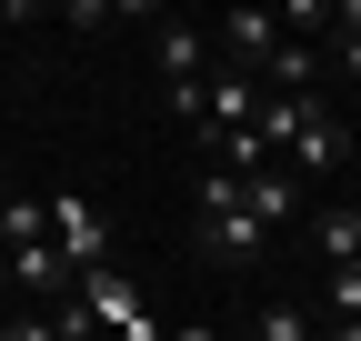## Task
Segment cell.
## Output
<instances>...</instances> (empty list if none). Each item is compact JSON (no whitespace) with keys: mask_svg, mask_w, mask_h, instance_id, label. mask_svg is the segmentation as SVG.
I'll list each match as a JSON object with an SVG mask.
<instances>
[{"mask_svg":"<svg viewBox=\"0 0 361 341\" xmlns=\"http://www.w3.org/2000/svg\"><path fill=\"white\" fill-rule=\"evenodd\" d=\"M151 61H161V91H201L211 80V40L191 20H151Z\"/></svg>","mask_w":361,"mask_h":341,"instance_id":"277c9868","label":"cell"},{"mask_svg":"<svg viewBox=\"0 0 361 341\" xmlns=\"http://www.w3.org/2000/svg\"><path fill=\"white\" fill-rule=\"evenodd\" d=\"M311 321H361V261L322 281V302H311Z\"/></svg>","mask_w":361,"mask_h":341,"instance_id":"7c38bea8","label":"cell"},{"mask_svg":"<svg viewBox=\"0 0 361 341\" xmlns=\"http://www.w3.org/2000/svg\"><path fill=\"white\" fill-rule=\"evenodd\" d=\"M261 80H271L281 101H311V80H322V40H281V51L261 61Z\"/></svg>","mask_w":361,"mask_h":341,"instance_id":"52a82bcc","label":"cell"},{"mask_svg":"<svg viewBox=\"0 0 361 341\" xmlns=\"http://www.w3.org/2000/svg\"><path fill=\"white\" fill-rule=\"evenodd\" d=\"M251 341H322V321H311L301 302H261L251 311Z\"/></svg>","mask_w":361,"mask_h":341,"instance_id":"8fae6325","label":"cell"},{"mask_svg":"<svg viewBox=\"0 0 361 341\" xmlns=\"http://www.w3.org/2000/svg\"><path fill=\"white\" fill-rule=\"evenodd\" d=\"M0 271H11V281L30 291V302H61V291H80V281H71V261H61L51 241H20V251H0Z\"/></svg>","mask_w":361,"mask_h":341,"instance_id":"8992f818","label":"cell"},{"mask_svg":"<svg viewBox=\"0 0 361 341\" xmlns=\"http://www.w3.org/2000/svg\"><path fill=\"white\" fill-rule=\"evenodd\" d=\"M0 341H61V321H51V311H11V321H0Z\"/></svg>","mask_w":361,"mask_h":341,"instance_id":"5bb4252c","label":"cell"},{"mask_svg":"<svg viewBox=\"0 0 361 341\" xmlns=\"http://www.w3.org/2000/svg\"><path fill=\"white\" fill-rule=\"evenodd\" d=\"M322 341H361V321H322Z\"/></svg>","mask_w":361,"mask_h":341,"instance_id":"9a60e30c","label":"cell"},{"mask_svg":"<svg viewBox=\"0 0 361 341\" xmlns=\"http://www.w3.org/2000/svg\"><path fill=\"white\" fill-rule=\"evenodd\" d=\"M191 201H201V211H191V241L211 251V261H241V271H251V261H271V231L241 211V181H221V170H211Z\"/></svg>","mask_w":361,"mask_h":341,"instance_id":"6da1fadb","label":"cell"},{"mask_svg":"<svg viewBox=\"0 0 361 341\" xmlns=\"http://www.w3.org/2000/svg\"><path fill=\"white\" fill-rule=\"evenodd\" d=\"M311 251H322V271H351V261H361V211L331 201L322 221H311Z\"/></svg>","mask_w":361,"mask_h":341,"instance_id":"9c48e42d","label":"cell"},{"mask_svg":"<svg viewBox=\"0 0 361 341\" xmlns=\"http://www.w3.org/2000/svg\"><path fill=\"white\" fill-rule=\"evenodd\" d=\"M20 241H51V201H30V191L0 201V251H20Z\"/></svg>","mask_w":361,"mask_h":341,"instance_id":"30bf717a","label":"cell"},{"mask_svg":"<svg viewBox=\"0 0 361 341\" xmlns=\"http://www.w3.org/2000/svg\"><path fill=\"white\" fill-rule=\"evenodd\" d=\"M51 251L71 261V281L111 271V211H101V201H80V191H61V201H51Z\"/></svg>","mask_w":361,"mask_h":341,"instance_id":"7a4b0ae2","label":"cell"},{"mask_svg":"<svg viewBox=\"0 0 361 341\" xmlns=\"http://www.w3.org/2000/svg\"><path fill=\"white\" fill-rule=\"evenodd\" d=\"M281 40H291V30H281V11H221V51H211V61H231V70H261L271 51H281Z\"/></svg>","mask_w":361,"mask_h":341,"instance_id":"5b68a950","label":"cell"},{"mask_svg":"<svg viewBox=\"0 0 361 341\" xmlns=\"http://www.w3.org/2000/svg\"><path fill=\"white\" fill-rule=\"evenodd\" d=\"M241 211H251V221H261V231H281V221H291V211H301V181H291V170H281V161H271V170H261V181H241Z\"/></svg>","mask_w":361,"mask_h":341,"instance_id":"ba28073f","label":"cell"},{"mask_svg":"<svg viewBox=\"0 0 361 341\" xmlns=\"http://www.w3.org/2000/svg\"><path fill=\"white\" fill-rule=\"evenodd\" d=\"M341 161H351V131H341V111H322V101H311V120L291 131V151H281V170H291V181H331Z\"/></svg>","mask_w":361,"mask_h":341,"instance_id":"3957f363","label":"cell"},{"mask_svg":"<svg viewBox=\"0 0 361 341\" xmlns=\"http://www.w3.org/2000/svg\"><path fill=\"white\" fill-rule=\"evenodd\" d=\"M331 30H341V40H331V61L361 80V0H341V11H331Z\"/></svg>","mask_w":361,"mask_h":341,"instance_id":"4fadbf2b","label":"cell"}]
</instances>
